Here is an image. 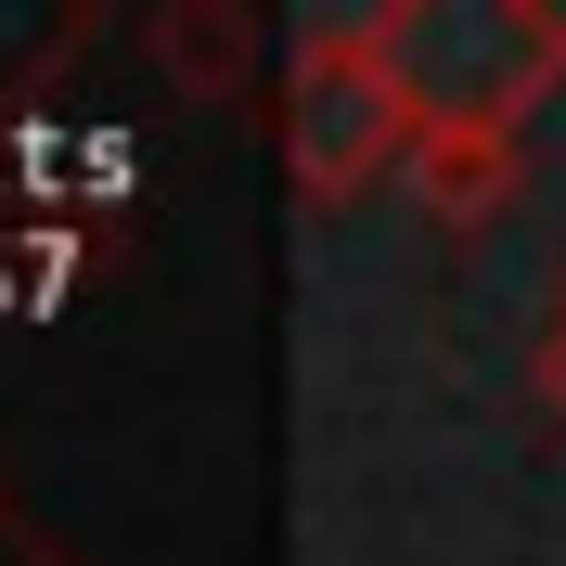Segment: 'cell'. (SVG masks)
<instances>
[{
    "label": "cell",
    "mask_w": 566,
    "mask_h": 566,
    "mask_svg": "<svg viewBox=\"0 0 566 566\" xmlns=\"http://www.w3.org/2000/svg\"><path fill=\"white\" fill-rule=\"evenodd\" d=\"M374 39H387V77L412 91V129H528L541 91H566L554 0H387Z\"/></svg>",
    "instance_id": "6da1fadb"
},
{
    "label": "cell",
    "mask_w": 566,
    "mask_h": 566,
    "mask_svg": "<svg viewBox=\"0 0 566 566\" xmlns=\"http://www.w3.org/2000/svg\"><path fill=\"white\" fill-rule=\"evenodd\" d=\"M142 39H155V65H168L193 104H232V91L258 77V13L245 0H168Z\"/></svg>",
    "instance_id": "277c9868"
},
{
    "label": "cell",
    "mask_w": 566,
    "mask_h": 566,
    "mask_svg": "<svg viewBox=\"0 0 566 566\" xmlns=\"http://www.w3.org/2000/svg\"><path fill=\"white\" fill-rule=\"evenodd\" d=\"M399 180L424 193L438 232H490V219L528 193V129H412V168Z\"/></svg>",
    "instance_id": "3957f363"
},
{
    "label": "cell",
    "mask_w": 566,
    "mask_h": 566,
    "mask_svg": "<svg viewBox=\"0 0 566 566\" xmlns=\"http://www.w3.org/2000/svg\"><path fill=\"white\" fill-rule=\"evenodd\" d=\"M283 168H296V193L322 219L412 168V91L387 77L374 13H335V27H310L283 52Z\"/></svg>",
    "instance_id": "7a4b0ae2"
},
{
    "label": "cell",
    "mask_w": 566,
    "mask_h": 566,
    "mask_svg": "<svg viewBox=\"0 0 566 566\" xmlns=\"http://www.w3.org/2000/svg\"><path fill=\"white\" fill-rule=\"evenodd\" d=\"M528 387H541V412L566 424V296H554V322H541V348H528Z\"/></svg>",
    "instance_id": "5b68a950"
}]
</instances>
